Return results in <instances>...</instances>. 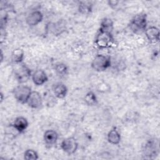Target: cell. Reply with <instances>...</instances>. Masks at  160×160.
I'll return each mask as SVG.
<instances>
[{"label": "cell", "mask_w": 160, "mask_h": 160, "mask_svg": "<svg viewBox=\"0 0 160 160\" xmlns=\"http://www.w3.org/2000/svg\"><path fill=\"white\" fill-rule=\"evenodd\" d=\"M114 38L112 32L99 29L94 41L96 46L99 49L109 48L114 44Z\"/></svg>", "instance_id": "cell-1"}, {"label": "cell", "mask_w": 160, "mask_h": 160, "mask_svg": "<svg viewBox=\"0 0 160 160\" xmlns=\"http://www.w3.org/2000/svg\"><path fill=\"white\" fill-rule=\"evenodd\" d=\"M91 68L97 72H102L111 66V57L103 54H97L92 60Z\"/></svg>", "instance_id": "cell-2"}, {"label": "cell", "mask_w": 160, "mask_h": 160, "mask_svg": "<svg viewBox=\"0 0 160 160\" xmlns=\"http://www.w3.org/2000/svg\"><path fill=\"white\" fill-rule=\"evenodd\" d=\"M32 92L31 88L26 85H18L12 90V94L15 99L19 103L26 104Z\"/></svg>", "instance_id": "cell-3"}, {"label": "cell", "mask_w": 160, "mask_h": 160, "mask_svg": "<svg viewBox=\"0 0 160 160\" xmlns=\"http://www.w3.org/2000/svg\"><path fill=\"white\" fill-rule=\"evenodd\" d=\"M18 67L14 70V76L18 82L22 84L28 81L32 76V72L26 64L22 62L18 64Z\"/></svg>", "instance_id": "cell-4"}, {"label": "cell", "mask_w": 160, "mask_h": 160, "mask_svg": "<svg viewBox=\"0 0 160 160\" xmlns=\"http://www.w3.org/2000/svg\"><path fill=\"white\" fill-rule=\"evenodd\" d=\"M130 26L134 31H141L147 28V16L145 13H139L135 15L130 22Z\"/></svg>", "instance_id": "cell-5"}, {"label": "cell", "mask_w": 160, "mask_h": 160, "mask_svg": "<svg viewBox=\"0 0 160 160\" xmlns=\"http://www.w3.org/2000/svg\"><path fill=\"white\" fill-rule=\"evenodd\" d=\"M159 154V145L158 141L151 139L146 142L142 148V154L145 158L152 159Z\"/></svg>", "instance_id": "cell-6"}, {"label": "cell", "mask_w": 160, "mask_h": 160, "mask_svg": "<svg viewBox=\"0 0 160 160\" xmlns=\"http://www.w3.org/2000/svg\"><path fill=\"white\" fill-rule=\"evenodd\" d=\"M61 148L68 155H71L76 152L78 148V142L74 137H68L62 141Z\"/></svg>", "instance_id": "cell-7"}, {"label": "cell", "mask_w": 160, "mask_h": 160, "mask_svg": "<svg viewBox=\"0 0 160 160\" xmlns=\"http://www.w3.org/2000/svg\"><path fill=\"white\" fill-rule=\"evenodd\" d=\"M43 19L42 13L38 10L31 12L26 19V24L30 27H34L38 25Z\"/></svg>", "instance_id": "cell-8"}, {"label": "cell", "mask_w": 160, "mask_h": 160, "mask_svg": "<svg viewBox=\"0 0 160 160\" xmlns=\"http://www.w3.org/2000/svg\"><path fill=\"white\" fill-rule=\"evenodd\" d=\"M32 109H38L42 104V99L41 94L38 91H32L26 103Z\"/></svg>", "instance_id": "cell-9"}, {"label": "cell", "mask_w": 160, "mask_h": 160, "mask_svg": "<svg viewBox=\"0 0 160 160\" xmlns=\"http://www.w3.org/2000/svg\"><path fill=\"white\" fill-rule=\"evenodd\" d=\"M31 79L33 83L38 86L43 85L48 81V75L42 69H37L32 72Z\"/></svg>", "instance_id": "cell-10"}, {"label": "cell", "mask_w": 160, "mask_h": 160, "mask_svg": "<svg viewBox=\"0 0 160 160\" xmlns=\"http://www.w3.org/2000/svg\"><path fill=\"white\" fill-rule=\"evenodd\" d=\"M52 91L54 96L59 99H63L68 93L67 86L61 82H57L52 84Z\"/></svg>", "instance_id": "cell-11"}, {"label": "cell", "mask_w": 160, "mask_h": 160, "mask_svg": "<svg viewBox=\"0 0 160 160\" xmlns=\"http://www.w3.org/2000/svg\"><path fill=\"white\" fill-rule=\"evenodd\" d=\"M145 35L151 42L156 43L159 41V30L156 26H149L144 30Z\"/></svg>", "instance_id": "cell-12"}, {"label": "cell", "mask_w": 160, "mask_h": 160, "mask_svg": "<svg viewBox=\"0 0 160 160\" xmlns=\"http://www.w3.org/2000/svg\"><path fill=\"white\" fill-rule=\"evenodd\" d=\"M29 122L28 119L23 116L17 117L13 122V128L19 132H23L28 127Z\"/></svg>", "instance_id": "cell-13"}, {"label": "cell", "mask_w": 160, "mask_h": 160, "mask_svg": "<svg viewBox=\"0 0 160 160\" xmlns=\"http://www.w3.org/2000/svg\"><path fill=\"white\" fill-rule=\"evenodd\" d=\"M59 135L58 132L52 129L46 130L43 135V139L47 145L55 144L58 139Z\"/></svg>", "instance_id": "cell-14"}, {"label": "cell", "mask_w": 160, "mask_h": 160, "mask_svg": "<svg viewBox=\"0 0 160 160\" xmlns=\"http://www.w3.org/2000/svg\"><path fill=\"white\" fill-rule=\"evenodd\" d=\"M50 29L54 36H58L63 33L66 29V23L63 19H59L58 22L52 23Z\"/></svg>", "instance_id": "cell-15"}, {"label": "cell", "mask_w": 160, "mask_h": 160, "mask_svg": "<svg viewBox=\"0 0 160 160\" xmlns=\"http://www.w3.org/2000/svg\"><path fill=\"white\" fill-rule=\"evenodd\" d=\"M121 134L116 128H112L108 133L107 139L108 141L113 145L118 144L121 141Z\"/></svg>", "instance_id": "cell-16"}, {"label": "cell", "mask_w": 160, "mask_h": 160, "mask_svg": "<svg viewBox=\"0 0 160 160\" xmlns=\"http://www.w3.org/2000/svg\"><path fill=\"white\" fill-rule=\"evenodd\" d=\"M24 58V51L21 48H16L11 52V60L16 64L22 63Z\"/></svg>", "instance_id": "cell-17"}, {"label": "cell", "mask_w": 160, "mask_h": 160, "mask_svg": "<svg viewBox=\"0 0 160 160\" xmlns=\"http://www.w3.org/2000/svg\"><path fill=\"white\" fill-rule=\"evenodd\" d=\"M84 101L85 103L88 106H96L98 103V98H97L96 94L92 91H88L85 94L84 98Z\"/></svg>", "instance_id": "cell-18"}, {"label": "cell", "mask_w": 160, "mask_h": 160, "mask_svg": "<svg viewBox=\"0 0 160 160\" xmlns=\"http://www.w3.org/2000/svg\"><path fill=\"white\" fill-rule=\"evenodd\" d=\"M54 71L59 77H64L68 73V67L63 62H58L54 65Z\"/></svg>", "instance_id": "cell-19"}, {"label": "cell", "mask_w": 160, "mask_h": 160, "mask_svg": "<svg viewBox=\"0 0 160 160\" xmlns=\"http://www.w3.org/2000/svg\"><path fill=\"white\" fill-rule=\"evenodd\" d=\"M92 4L89 1H80L78 5L79 12L82 14H88L92 11Z\"/></svg>", "instance_id": "cell-20"}, {"label": "cell", "mask_w": 160, "mask_h": 160, "mask_svg": "<svg viewBox=\"0 0 160 160\" xmlns=\"http://www.w3.org/2000/svg\"><path fill=\"white\" fill-rule=\"evenodd\" d=\"M100 29L112 32L113 29V21L111 18H104L100 24Z\"/></svg>", "instance_id": "cell-21"}, {"label": "cell", "mask_w": 160, "mask_h": 160, "mask_svg": "<svg viewBox=\"0 0 160 160\" xmlns=\"http://www.w3.org/2000/svg\"><path fill=\"white\" fill-rule=\"evenodd\" d=\"M24 159L26 160H36L39 159L38 152L32 149H28L24 152Z\"/></svg>", "instance_id": "cell-22"}, {"label": "cell", "mask_w": 160, "mask_h": 160, "mask_svg": "<svg viewBox=\"0 0 160 160\" xmlns=\"http://www.w3.org/2000/svg\"><path fill=\"white\" fill-rule=\"evenodd\" d=\"M98 91L101 92H106V91H109V86L106 82H102L99 85Z\"/></svg>", "instance_id": "cell-23"}, {"label": "cell", "mask_w": 160, "mask_h": 160, "mask_svg": "<svg viewBox=\"0 0 160 160\" xmlns=\"http://www.w3.org/2000/svg\"><path fill=\"white\" fill-rule=\"evenodd\" d=\"M119 2V1H116V0H109L108 1V5L111 8H115L118 3Z\"/></svg>", "instance_id": "cell-24"}, {"label": "cell", "mask_w": 160, "mask_h": 160, "mask_svg": "<svg viewBox=\"0 0 160 160\" xmlns=\"http://www.w3.org/2000/svg\"><path fill=\"white\" fill-rule=\"evenodd\" d=\"M3 101V94L2 92H1V102H2Z\"/></svg>", "instance_id": "cell-25"}, {"label": "cell", "mask_w": 160, "mask_h": 160, "mask_svg": "<svg viewBox=\"0 0 160 160\" xmlns=\"http://www.w3.org/2000/svg\"><path fill=\"white\" fill-rule=\"evenodd\" d=\"M1 62L3 61V53H2V51H1Z\"/></svg>", "instance_id": "cell-26"}]
</instances>
